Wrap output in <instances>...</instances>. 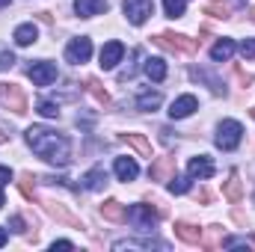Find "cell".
Wrapping results in <instances>:
<instances>
[{"label": "cell", "instance_id": "6da1fadb", "mask_svg": "<svg viewBox=\"0 0 255 252\" xmlns=\"http://www.w3.org/2000/svg\"><path fill=\"white\" fill-rule=\"evenodd\" d=\"M24 136H27V145L42 160H48L54 166H65L71 160V142L65 139L63 133H57V130H51L45 125H33V127H27Z\"/></svg>", "mask_w": 255, "mask_h": 252}, {"label": "cell", "instance_id": "7a4b0ae2", "mask_svg": "<svg viewBox=\"0 0 255 252\" xmlns=\"http://www.w3.org/2000/svg\"><path fill=\"white\" fill-rule=\"evenodd\" d=\"M241 139H244V125H241V122H235V119H223V122L217 125V136H214L217 148H223V151H235V148L241 145Z\"/></svg>", "mask_w": 255, "mask_h": 252}, {"label": "cell", "instance_id": "3957f363", "mask_svg": "<svg viewBox=\"0 0 255 252\" xmlns=\"http://www.w3.org/2000/svg\"><path fill=\"white\" fill-rule=\"evenodd\" d=\"M154 42H157L160 48H166V51H175V54H193V51L199 48V42H196V39L175 36V33H160Z\"/></svg>", "mask_w": 255, "mask_h": 252}, {"label": "cell", "instance_id": "277c9868", "mask_svg": "<svg viewBox=\"0 0 255 252\" xmlns=\"http://www.w3.org/2000/svg\"><path fill=\"white\" fill-rule=\"evenodd\" d=\"M122 9H125V18L130 24H145L148 18H151V12H154V3L151 0H125L122 3Z\"/></svg>", "mask_w": 255, "mask_h": 252}, {"label": "cell", "instance_id": "5b68a950", "mask_svg": "<svg viewBox=\"0 0 255 252\" xmlns=\"http://www.w3.org/2000/svg\"><path fill=\"white\" fill-rule=\"evenodd\" d=\"M89 57H92V39L77 36V39H71V42H68V48H65V60H68L71 65L86 63Z\"/></svg>", "mask_w": 255, "mask_h": 252}, {"label": "cell", "instance_id": "8992f818", "mask_svg": "<svg viewBox=\"0 0 255 252\" xmlns=\"http://www.w3.org/2000/svg\"><path fill=\"white\" fill-rule=\"evenodd\" d=\"M128 220H130L136 229H154L157 211H154L151 205H133V208H128Z\"/></svg>", "mask_w": 255, "mask_h": 252}, {"label": "cell", "instance_id": "52a82bcc", "mask_svg": "<svg viewBox=\"0 0 255 252\" xmlns=\"http://www.w3.org/2000/svg\"><path fill=\"white\" fill-rule=\"evenodd\" d=\"M27 74H30V80L36 83V86H51L54 80H57V65L48 63V60H42V63H33L27 68Z\"/></svg>", "mask_w": 255, "mask_h": 252}, {"label": "cell", "instance_id": "ba28073f", "mask_svg": "<svg viewBox=\"0 0 255 252\" xmlns=\"http://www.w3.org/2000/svg\"><path fill=\"white\" fill-rule=\"evenodd\" d=\"M113 250L116 252H133V250H139V252H151V250H169V244H163V241H154V238H145V241H130V238H128V241H116V244H113Z\"/></svg>", "mask_w": 255, "mask_h": 252}, {"label": "cell", "instance_id": "9c48e42d", "mask_svg": "<svg viewBox=\"0 0 255 252\" xmlns=\"http://www.w3.org/2000/svg\"><path fill=\"white\" fill-rule=\"evenodd\" d=\"M151 181H169L175 175V157H154L148 166Z\"/></svg>", "mask_w": 255, "mask_h": 252}, {"label": "cell", "instance_id": "30bf717a", "mask_svg": "<svg viewBox=\"0 0 255 252\" xmlns=\"http://www.w3.org/2000/svg\"><path fill=\"white\" fill-rule=\"evenodd\" d=\"M122 57H125V45H122V42H107V45L101 48V68H104V71L116 68V65L122 63Z\"/></svg>", "mask_w": 255, "mask_h": 252}, {"label": "cell", "instance_id": "8fae6325", "mask_svg": "<svg viewBox=\"0 0 255 252\" xmlns=\"http://www.w3.org/2000/svg\"><path fill=\"white\" fill-rule=\"evenodd\" d=\"M107 0H74V12L80 18H95V15H104L107 12Z\"/></svg>", "mask_w": 255, "mask_h": 252}, {"label": "cell", "instance_id": "7c38bea8", "mask_svg": "<svg viewBox=\"0 0 255 252\" xmlns=\"http://www.w3.org/2000/svg\"><path fill=\"white\" fill-rule=\"evenodd\" d=\"M196 107H199L196 95H181V98H175V101H172V107H169V116H172V119H187Z\"/></svg>", "mask_w": 255, "mask_h": 252}, {"label": "cell", "instance_id": "4fadbf2b", "mask_svg": "<svg viewBox=\"0 0 255 252\" xmlns=\"http://www.w3.org/2000/svg\"><path fill=\"white\" fill-rule=\"evenodd\" d=\"M187 172H190V178L205 181V178H211V175H214V163H211V157L199 154V157H193L190 163H187Z\"/></svg>", "mask_w": 255, "mask_h": 252}, {"label": "cell", "instance_id": "5bb4252c", "mask_svg": "<svg viewBox=\"0 0 255 252\" xmlns=\"http://www.w3.org/2000/svg\"><path fill=\"white\" fill-rule=\"evenodd\" d=\"M113 172H116V178H119V181H133V178L139 175V166H136V160H133V157H116Z\"/></svg>", "mask_w": 255, "mask_h": 252}, {"label": "cell", "instance_id": "9a60e30c", "mask_svg": "<svg viewBox=\"0 0 255 252\" xmlns=\"http://www.w3.org/2000/svg\"><path fill=\"white\" fill-rule=\"evenodd\" d=\"M101 217H104V220H110V223H125V220H128V208L122 205V202L110 199V202H104V205H101Z\"/></svg>", "mask_w": 255, "mask_h": 252}, {"label": "cell", "instance_id": "2e32d148", "mask_svg": "<svg viewBox=\"0 0 255 252\" xmlns=\"http://www.w3.org/2000/svg\"><path fill=\"white\" fill-rule=\"evenodd\" d=\"M0 98H3L15 113H27V101H24V92H21L18 86H6V89L0 92Z\"/></svg>", "mask_w": 255, "mask_h": 252}, {"label": "cell", "instance_id": "e0dca14e", "mask_svg": "<svg viewBox=\"0 0 255 252\" xmlns=\"http://www.w3.org/2000/svg\"><path fill=\"white\" fill-rule=\"evenodd\" d=\"M80 184H83V190H92V193H95V190H101L104 184H107V172H104V166H92V169L83 175V181H80Z\"/></svg>", "mask_w": 255, "mask_h": 252}, {"label": "cell", "instance_id": "ac0fdd59", "mask_svg": "<svg viewBox=\"0 0 255 252\" xmlns=\"http://www.w3.org/2000/svg\"><path fill=\"white\" fill-rule=\"evenodd\" d=\"M15 45H21V48H27V45H33L36 39H39V30H36V24H18L15 27Z\"/></svg>", "mask_w": 255, "mask_h": 252}, {"label": "cell", "instance_id": "d6986e66", "mask_svg": "<svg viewBox=\"0 0 255 252\" xmlns=\"http://www.w3.org/2000/svg\"><path fill=\"white\" fill-rule=\"evenodd\" d=\"M235 51H238V45H235L232 39H220V42L211 48V60H214V63H226V60H232Z\"/></svg>", "mask_w": 255, "mask_h": 252}, {"label": "cell", "instance_id": "ffe728a7", "mask_svg": "<svg viewBox=\"0 0 255 252\" xmlns=\"http://www.w3.org/2000/svg\"><path fill=\"white\" fill-rule=\"evenodd\" d=\"M160 104H163V95L160 92H139L136 95V110H142V113H151Z\"/></svg>", "mask_w": 255, "mask_h": 252}, {"label": "cell", "instance_id": "44dd1931", "mask_svg": "<svg viewBox=\"0 0 255 252\" xmlns=\"http://www.w3.org/2000/svg\"><path fill=\"white\" fill-rule=\"evenodd\" d=\"M175 235L184 244H202V229H196L190 223H175Z\"/></svg>", "mask_w": 255, "mask_h": 252}, {"label": "cell", "instance_id": "7402d4cb", "mask_svg": "<svg viewBox=\"0 0 255 252\" xmlns=\"http://www.w3.org/2000/svg\"><path fill=\"white\" fill-rule=\"evenodd\" d=\"M142 71H145V77H148V80L160 83V80L166 77V63H163V60H145Z\"/></svg>", "mask_w": 255, "mask_h": 252}, {"label": "cell", "instance_id": "603a6c76", "mask_svg": "<svg viewBox=\"0 0 255 252\" xmlns=\"http://www.w3.org/2000/svg\"><path fill=\"white\" fill-rule=\"evenodd\" d=\"M122 139H125L130 148H136V151H139L142 157H151V142H148V139H145L142 133H125Z\"/></svg>", "mask_w": 255, "mask_h": 252}, {"label": "cell", "instance_id": "cb8c5ba5", "mask_svg": "<svg viewBox=\"0 0 255 252\" xmlns=\"http://www.w3.org/2000/svg\"><path fill=\"white\" fill-rule=\"evenodd\" d=\"M193 77H196V80H208V86H211V92H214V95H226V86H223V80H217V77L205 74L202 68H193Z\"/></svg>", "mask_w": 255, "mask_h": 252}, {"label": "cell", "instance_id": "d4e9b609", "mask_svg": "<svg viewBox=\"0 0 255 252\" xmlns=\"http://www.w3.org/2000/svg\"><path fill=\"white\" fill-rule=\"evenodd\" d=\"M223 193H226V199H229V202H241V196H244V187H241V178H238V175H232V178L226 181V187H223Z\"/></svg>", "mask_w": 255, "mask_h": 252}, {"label": "cell", "instance_id": "484cf974", "mask_svg": "<svg viewBox=\"0 0 255 252\" xmlns=\"http://www.w3.org/2000/svg\"><path fill=\"white\" fill-rule=\"evenodd\" d=\"M48 214H51V217H57V220H63V223H71V226H77V220H74V217L65 211L60 202H48Z\"/></svg>", "mask_w": 255, "mask_h": 252}, {"label": "cell", "instance_id": "4316f807", "mask_svg": "<svg viewBox=\"0 0 255 252\" xmlns=\"http://www.w3.org/2000/svg\"><path fill=\"white\" fill-rule=\"evenodd\" d=\"M205 12H208V15H214V18H229V6H226V3H220V0L205 3Z\"/></svg>", "mask_w": 255, "mask_h": 252}, {"label": "cell", "instance_id": "83f0119b", "mask_svg": "<svg viewBox=\"0 0 255 252\" xmlns=\"http://www.w3.org/2000/svg\"><path fill=\"white\" fill-rule=\"evenodd\" d=\"M45 119H60V104H54V101H39V107H36Z\"/></svg>", "mask_w": 255, "mask_h": 252}, {"label": "cell", "instance_id": "f1b7e54d", "mask_svg": "<svg viewBox=\"0 0 255 252\" xmlns=\"http://www.w3.org/2000/svg\"><path fill=\"white\" fill-rule=\"evenodd\" d=\"M163 9L169 18H181L184 15V0H163Z\"/></svg>", "mask_w": 255, "mask_h": 252}, {"label": "cell", "instance_id": "f546056e", "mask_svg": "<svg viewBox=\"0 0 255 252\" xmlns=\"http://www.w3.org/2000/svg\"><path fill=\"white\" fill-rule=\"evenodd\" d=\"M187 190H190V178H178V175L169 178V193L181 196V193H187Z\"/></svg>", "mask_w": 255, "mask_h": 252}, {"label": "cell", "instance_id": "4dcf8cb0", "mask_svg": "<svg viewBox=\"0 0 255 252\" xmlns=\"http://www.w3.org/2000/svg\"><path fill=\"white\" fill-rule=\"evenodd\" d=\"M86 86H89V92L95 95V101H101V104H107V101H110V98H107V92H104V89L98 86V80H89Z\"/></svg>", "mask_w": 255, "mask_h": 252}, {"label": "cell", "instance_id": "1f68e13d", "mask_svg": "<svg viewBox=\"0 0 255 252\" xmlns=\"http://www.w3.org/2000/svg\"><path fill=\"white\" fill-rule=\"evenodd\" d=\"M21 193H24V196H33V175H30V172L21 175Z\"/></svg>", "mask_w": 255, "mask_h": 252}, {"label": "cell", "instance_id": "d6a6232c", "mask_svg": "<svg viewBox=\"0 0 255 252\" xmlns=\"http://www.w3.org/2000/svg\"><path fill=\"white\" fill-rule=\"evenodd\" d=\"M12 65H15V57H12L9 51H3V54H0V71H9Z\"/></svg>", "mask_w": 255, "mask_h": 252}, {"label": "cell", "instance_id": "836d02e7", "mask_svg": "<svg viewBox=\"0 0 255 252\" xmlns=\"http://www.w3.org/2000/svg\"><path fill=\"white\" fill-rule=\"evenodd\" d=\"M241 54L244 57H255V39H244L241 42Z\"/></svg>", "mask_w": 255, "mask_h": 252}, {"label": "cell", "instance_id": "e575fe53", "mask_svg": "<svg viewBox=\"0 0 255 252\" xmlns=\"http://www.w3.org/2000/svg\"><path fill=\"white\" fill-rule=\"evenodd\" d=\"M208 247H220V226H211V232H208Z\"/></svg>", "mask_w": 255, "mask_h": 252}, {"label": "cell", "instance_id": "d590c367", "mask_svg": "<svg viewBox=\"0 0 255 252\" xmlns=\"http://www.w3.org/2000/svg\"><path fill=\"white\" fill-rule=\"evenodd\" d=\"M9 181H12V169H9V166H0V187L9 184Z\"/></svg>", "mask_w": 255, "mask_h": 252}, {"label": "cell", "instance_id": "8d00e7d4", "mask_svg": "<svg viewBox=\"0 0 255 252\" xmlns=\"http://www.w3.org/2000/svg\"><path fill=\"white\" fill-rule=\"evenodd\" d=\"M51 250L57 252V250H74V244H71V241H54V244H51Z\"/></svg>", "mask_w": 255, "mask_h": 252}, {"label": "cell", "instance_id": "74e56055", "mask_svg": "<svg viewBox=\"0 0 255 252\" xmlns=\"http://www.w3.org/2000/svg\"><path fill=\"white\" fill-rule=\"evenodd\" d=\"M12 229H15V232H24V220H21V217H12Z\"/></svg>", "mask_w": 255, "mask_h": 252}, {"label": "cell", "instance_id": "f35d334b", "mask_svg": "<svg viewBox=\"0 0 255 252\" xmlns=\"http://www.w3.org/2000/svg\"><path fill=\"white\" fill-rule=\"evenodd\" d=\"M6 244V229H0V247Z\"/></svg>", "mask_w": 255, "mask_h": 252}, {"label": "cell", "instance_id": "ab89813d", "mask_svg": "<svg viewBox=\"0 0 255 252\" xmlns=\"http://www.w3.org/2000/svg\"><path fill=\"white\" fill-rule=\"evenodd\" d=\"M3 6H9V0H0V9H3Z\"/></svg>", "mask_w": 255, "mask_h": 252}, {"label": "cell", "instance_id": "60d3db41", "mask_svg": "<svg viewBox=\"0 0 255 252\" xmlns=\"http://www.w3.org/2000/svg\"><path fill=\"white\" fill-rule=\"evenodd\" d=\"M0 208H3V190H0Z\"/></svg>", "mask_w": 255, "mask_h": 252}, {"label": "cell", "instance_id": "b9f144b4", "mask_svg": "<svg viewBox=\"0 0 255 252\" xmlns=\"http://www.w3.org/2000/svg\"><path fill=\"white\" fill-rule=\"evenodd\" d=\"M253 119H255V110H253Z\"/></svg>", "mask_w": 255, "mask_h": 252}, {"label": "cell", "instance_id": "7bdbcfd3", "mask_svg": "<svg viewBox=\"0 0 255 252\" xmlns=\"http://www.w3.org/2000/svg\"><path fill=\"white\" fill-rule=\"evenodd\" d=\"M253 244H255V238H253Z\"/></svg>", "mask_w": 255, "mask_h": 252}]
</instances>
